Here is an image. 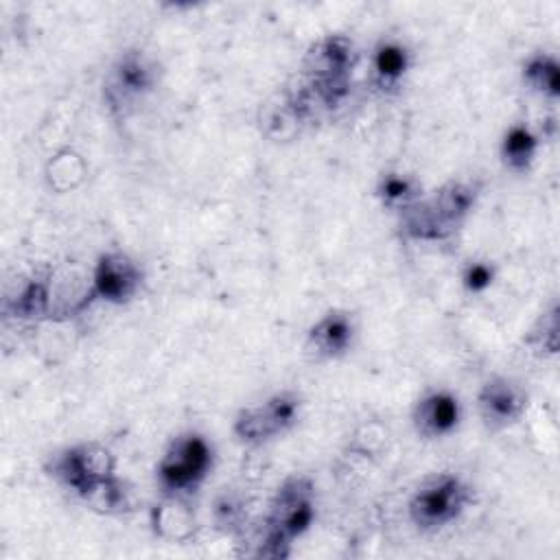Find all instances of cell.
I'll return each instance as SVG.
<instances>
[{
	"label": "cell",
	"instance_id": "1",
	"mask_svg": "<svg viewBox=\"0 0 560 560\" xmlns=\"http://www.w3.org/2000/svg\"><path fill=\"white\" fill-rule=\"evenodd\" d=\"M357 63V48L346 35H324L304 57V81L300 88L313 109H332L350 92V77Z\"/></svg>",
	"mask_w": 560,
	"mask_h": 560
},
{
	"label": "cell",
	"instance_id": "2",
	"mask_svg": "<svg viewBox=\"0 0 560 560\" xmlns=\"http://www.w3.org/2000/svg\"><path fill=\"white\" fill-rule=\"evenodd\" d=\"M477 199V186L470 182H448L431 197H418L400 210L402 234L416 241L448 238L464 223Z\"/></svg>",
	"mask_w": 560,
	"mask_h": 560
},
{
	"label": "cell",
	"instance_id": "3",
	"mask_svg": "<svg viewBox=\"0 0 560 560\" xmlns=\"http://www.w3.org/2000/svg\"><path fill=\"white\" fill-rule=\"evenodd\" d=\"M50 475L94 508H105L120 483L114 475L112 453L98 442H83L55 455Z\"/></svg>",
	"mask_w": 560,
	"mask_h": 560
},
{
	"label": "cell",
	"instance_id": "4",
	"mask_svg": "<svg viewBox=\"0 0 560 560\" xmlns=\"http://www.w3.org/2000/svg\"><path fill=\"white\" fill-rule=\"evenodd\" d=\"M315 518V490L311 479L306 477H291L287 479L265 518V532L258 556L267 558H282L289 553V545L302 536Z\"/></svg>",
	"mask_w": 560,
	"mask_h": 560
},
{
	"label": "cell",
	"instance_id": "5",
	"mask_svg": "<svg viewBox=\"0 0 560 560\" xmlns=\"http://www.w3.org/2000/svg\"><path fill=\"white\" fill-rule=\"evenodd\" d=\"M212 468V446L199 433H184L171 442L158 464V481L164 492L195 490Z\"/></svg>",
	"mask_w": 560,
	"mask_h": 560
},
{
	"label": "cell",
	"instance_id": "6",
	"mask_svg": "<svg viewBox=\"0 0 560 560\" xmlns=\"http://www.w3.org/2000/svg\"><path fill=\"white\" fill-rule=\"evenodd\" d=\"M468 503V488L455 475L442 472L427 479L409 501V518L416 527L431 532L455 521Z\"/></svg>",
	"mask_w": 560,
	"mask_h": 560
},
{
	"label": "cell",
	"instance_id": "7",
	"mask_svg": "<svg viewBox=\"0 0 560 560\" xmlns=\"http://www.w3.org/2000/svg\"><path fill=\"white\" fill-rule=\"evenodd\" d=\"M158 81V68L142 50L122 52L105 81V101L112 112L125 114L142 101Z\"/></svg>",
	"mask_w": 560,
	"mask_h": 560
},
{
	"label": "cell",
	"instance_id": "8",
	"mask_svg": "<svg viewBox=\"0 0 560 560\" xmlns=\"http://www.w3.org/2000/svg\"><path fill=\"white\" fill-rule=\"evenodd\" d=\"M300 407L302 400L298 394L278 392L260 405L241 409L234 420V433L249 444L267 442L295 424Z\"/></svg>",
	"mask_w": 560,
	"mask_h": 560
},
{
	"label": "cell",
	"instance_id": "9",
	"mask_svg": "<svg viewBox=\"0 0 560 560\" xmlns=\"http://www.w3.org/2000/svg\"><path fill=\"white\" fill-rule=\"evenodd\" d=\"M142 273L138 265L122 252H107L98 258L92 276L90 295L103 302H129L140 289Z\"/></svg>",
	"mask_w": 560,
	"mask_h": 560
},
{
	"label": "cell",
	"instance_id": "10",
	"mask_svg": "<svg viewBox=\"0 0 560 560\" xmlns=\"http://www.w3.org/2000/svg\"><path fill=\"white\" fill-rule=\"evenodd\" d=\"M479 416L488 429H505L521 420L527 407V394L514 381L494 376L486 381L477 394Z\"/></svg>",
	"mask_w": 560,
	"mask_h": 560
},
{
	"label": "cell",
	"instance_id": "11",
	"mask_svg": "<svg viewBox=\"0 0 560 560\" xmlns=\"http://www.w3.org/2000/svg\"><path fill=\"white\" fill-rule=\"evenodd\" d=\"M462 418V407L455 394L446 389L429 392L413 409V427L422 438H444L455 431Z\"/></svg>",
	"mask_w": 560,
	"mask_h": 560
},
{
	"label": "cell",
	"instance_id": "12",
	"mask_svg": "<svg viewBox=\"0 0 560 560\" xmlns=\"http://www.w3.org/2000/svg\"><path fill=\"white\" fill-rule=\"evenodd\" d=\"M354 332V319L348 311H330L311 326L306 346L317 359H337L350 350Z\"/></svg>",
	"mask_w": 560,
	"mask_h": 560
},
{
	"label": "cell",
	"instance_id": "13",
	"mask_svg": "<svg viewBox=\"0 0 560 560\" xmlns=\"http://www.w3.org/2000/svg\"><path fill=\"white\" fill-rule=\"evenodd\" d=\"M409 70V50L400 39H383L372 55V81L378 90L398 88Z\"/></svg>",
	"mask_w": 560,
	"mask_h": 560
},
{
	"label": "cell",
	"instance_id": "14",
	"mask_svg": "<svg viewBox=\"0 0 560 560\" xmlns=\"http://www.w3.org/2000/svg\"><path fill=\"white\" fill-rule=\"evenodd\" d=\"M536 149H538L536 133L525 125H514L503 136L501 158L508 168L521 173V171L529 168V164L536 155Z\"/></svg>",
	"mask_w": 560,
	"mask_h": 560
},
{
	"label": "cell",
	"instance_id": "15",
	"mask_svg": "<svg viewBox=\"0 0 560 560\" xmlns=\"http://www.w3.org/2000/svg\"><path fill=\"white\" fill-rule=\"evenodd\" d=\"M523 77L532 90L547 98H558L560 94V70L556 57L547 52L532 55L523 66Z\"/></svg>",
	"mask_w": 560,
	"mask_h": 560
},
{
	"label": "cell",
	"instance_id": "16",
	"mask_svg": "<svg viewBox=\"0 0 560 560\" xmlns=\"http://www.w3.org/2000/svg\"><path fill=\"white\" fill-rule=\"evenodd\" d=\"M50 308V291L44 280H28L11 302V313L20 319H39Z\"/></svg>",
	"mask_w": 560,
	"mask_h": 560
},
{
	"label": "cell",
	"instance_id": "17",
	"mask_svg": "<svg viewBox=\"0 0 560 560\" xmlns=\"http://www.w3.org/2000/svg\"><path fill=\"white\" fill-rule=\"evenodd\" d=\"M376 192L381 197V201L387 206V208H396V210H402L407 208L409 203H413L420 195H418V186L411 177L407 175H400V173H387L378 179V186H376Z\"/></svg>",
	"mask_w": 560,
	"mask_h": 560
},
{
	"label": "cell",
	"instance_id": "18",
	"mask_svg": "<svg viewBox=\"0 0 560 560\" xmlns=\"http://www.w3.org/2000/svg\"><path fill=\"white\" fill-rule=\"evenodd\" d=\"M492 280H494V269L488 262H470L462 276V282L470 293L486 291L492 284Z\"/></svg>",
	"mask_w": 560,
	"mask_h": 560
},
{
	"label": "cell",
	"instance_id": "19",
	"mask_svg": "<svg viewBox=\"0 0 560 560\" xmlns=\"http://www.w3.org/2000/svg\"><path fill=\"white\" fill-rule=\"evenodd\" d=\"M540 326H542V335L534 332L532 339H538V348H542V352L556 354L558 350V308L556 306L540 319Z\"/></svg>",
	"mask_w": 560,
	"mask_h": 560
}]
</instances>
